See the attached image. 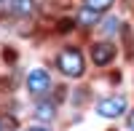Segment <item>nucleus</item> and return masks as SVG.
<instances>
[{
    "label": "nucleus",
    "instance_id": "obj_10",
    "mask_svg": "<svg viewBox=\"0 0 134 131\" xmlns=\"http://www.w3.org/2000/svg\"><path fill=\"white\" fill-rule=\"evenodd\" d=\"M129 128L134 131V112H131V118H129Z\"/></svg>",
    "mask_w": 134,
    "mask_h": 131
},
{
    "label": "nucleus",
    "instance_id": "obj_4",
    "mask_svg": "<svg viewBox=\"0 0 134 131\" xmlns=\"http://www.w3.org/2000/svg\"><path fill=\"white\" fill-rule=\"evenodd\" d=\"M113 56H115V48L110 46V43H97V46L91 48V62L94 64H107V62H113Z\"/></svg>",
    "mask_w": 134,
    "mask_h": 131
},
{
    "label": "nucleus",
    "instance_id": "obj_11",
    "mask_svg": "<svg viewBox=\"0 0 134 131\" xmlns=\"http://www.w3.org/2000/svg\"><path fill=\"white\" fill-rule=\"evenodd\" d=\"M30 131H46V128H40V126H38V128H30Z\"/></svg>",
    "mask_w": 134,
    "mask_h": 131
},
{
    "label": "nucleus",
    "instance_id": "obj_7",
    "mask_svg": "<svg viewBox=\"0 0 134 131\" xmlns=\"http://www.w3.org/2000/svg\"><path fill=\"white\" fill-rule=\"evenodd\" d=\"M35 118H38V121H51V118H54V104L51 102H40L38 110H35Z\"/></svg>",
    "mask_w": 134,
    "mask_h": 131
},
{
    "label": "nucleus",
    "instance_id": "obj_8",
    "mask_svg": "<svg viewBox=\"0 0 134 131\" xmlns=\"http://www.w3.org/2000/svg\"><path fill=\"white\" fill-rule=\"evenodd\" d=\"M110 5H113V0H86V8H94V11H107Z\"/></svg>",
    "mask_w": 134,
    "mask_h": 131
},
{
    "label": "nucleus",
    "instance_id": "obj_1",
    "mask_svg": "<svg viewBox=\"0 0 134 131\" xmlns=\"http://www.w3.org/2000/svg\"><path fill=\"white\" fill-rule=\"evenodd\" d=\"M57 64H59V70L64 75H70V78H81V75H83V56H81L78 48H64L59 53Z\"/></svg>",
    "mask_w": 134,
    "mask_h": 131
},
{
    "label": "nucleus",
    "instance_id": "obj_6",
    "mask_svg": "<svg viewBox=\"0 0 134 131\" xmlns=\"http://www.w3.org/2000/svg\"><path fill=\"white\" fill-rule=\"evenodd\" d=\"M97 19H99V11H94V8H83L81 14H78V21H81L83 27H91V24H97Z\"/></svg>",
    "mask_w": 134,
    "mask_h": 131
},
{
    "label": "nucleus",
    "instance_id": "obj_2",
    "mask_svg": "<svg viewBox=\"0 0 134 131\" xmlns=\"http://www.w3.org/2000/svg\"><path fill=\"white\" fill-rule=\"evenodd\" d=\"M126 110V99L124 96H107V99H102L97 104V112L102 118H121Z\"/></svg>",
    "mask_w": 134,
    "mask_h": 131
},
{
    "label": "nucleus",
    "instance_id": "obj_3",
    "mask_svg": "<svg viewBox=\"0 0 134 131\" xmlns=\"http://www.w3.org/2000/svg\"><path fill=\"white\" fill-rule=\"evenodd\" d=\"M48 86H51V75L46 72V70H32L30 75H27V88H30V94H43V91H48Z\"/></svg>",
    "mask_w": 134,
    "mask_h": 131
},
{
    "label": "nucleus",
    "instance_id": "obj_12",
    "mask_svg": "<svg viewBox=\"0 0 134 131\" xmlns=\"http://www.w3.org/2000/svg\"><path fill=\"white\" fill-rule=\"evenodd\" d=\"M0 131H3V128H0Z\"/></svg>",
    "mask_w": 134,
    "mask_h": 131
},
{
    "label": "nucleus",
    "instance_id": "obj_9",
    "mask_svg": "<svg viewBox=\"0 0 134 131\" xmlns=\"http://www.w3.org/2000/svg\"><path fill=\"white\" fill-rule=\"evenodd\" d=\"M118 29V19H107L105 21V32H115Z\"/></svg>",
    "mask_w": 134,
    "mask_h": 131
},
{
    "label": "nucleus",
    "instance_id": "obj_5",
    "mask_svg": "<svg viewBox=\"0 0 134 131\" xmlns=\"http://www.w3.org/2000/svg\"><path fill=\"white\" fill-rule=\"evenodd\" d=\"M11 11L19 14V16H27V14L35 11V3L32 0H11Z\"/></svg>",
    "mask_w": 134,
    "mask_h": 131
}]
</instances>
